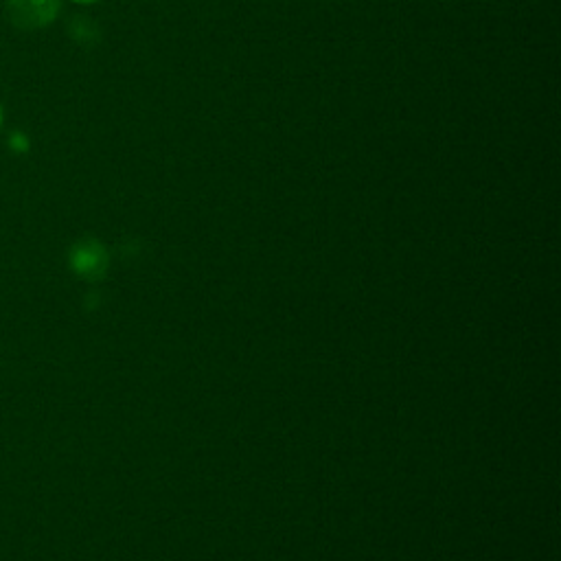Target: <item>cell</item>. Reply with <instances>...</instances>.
Instances as JSON below:
<instances>
[{
	"label": "cell",
	"mask_w": 561,
	"mask_h": 561,
	"mask_svg": "<svg viewBox=\"0 0 561 561\" xmlns=\"http://www.w3.org/2000/svg\"><path fill=\"white\" fill-rule=\"evenodd\" d=\"M62 0H7L5 11L14 27L22 31H36L49 27L60 14Z\"/></svg>",
	"instance_id": "obj_1"
},
{
	"label": "cell",
	"mask_w": 561,
	"mask_h": 561,
	"mask_svg": "<svg viewBox=\"0 0 561 561\" xmlns=\"http://www.w3.org/2000/svg\"><path fill=\"white\" fill-rule=\"evenodd\" d=\"M71 36L79 42H88V40H97L99 31L86 16H77L71 25Z\"/></svg>",
	"instance_id": "obj_2"
},
{
	"label": "cell",
	"mask_w": 561,
	"mask_h": 561,
	"mask_svg": "<svg viewBox=\"0 0 561 561\" xmlns=\"http://www.w3.org/2000/svg\"><path fill=\"white\" fill-rule=\"evenodd\" d=\"M16 141H22V139H20V136H16ZM11 145H14V147H18V145H22V147H27V143H11Z\"/></svg>",
	"instance_id": "obj_3"
},
{
	"label": "cell",
	"mask_w": 561,
	"mask_h": 561,
	"mask_svg": "<svg viewBox=\"0 0 561 561\" xmlns=\"http://www.w3.org/2000/svg\"><path fill=\"white\" fill-rule=\"evenodd\" d=\"M77 3H97V0H77Z\"/></svg>",
	"instance_id": "obj_4"
},
{
	"label": "cell",
	"mask_w": 561,
	"mask_h": 561,
	"mask_svg": "<svg viewBox=\"0 0 561 561\" xmlns=\"http://www.w3.org/2000/svg\"><path fill=\"white\" fill-rule=\"evenodd\" d=\"M0 121H3V110H0Z\"/></svg>",
	"instance_id": "obj_5"
}]
</instances>
